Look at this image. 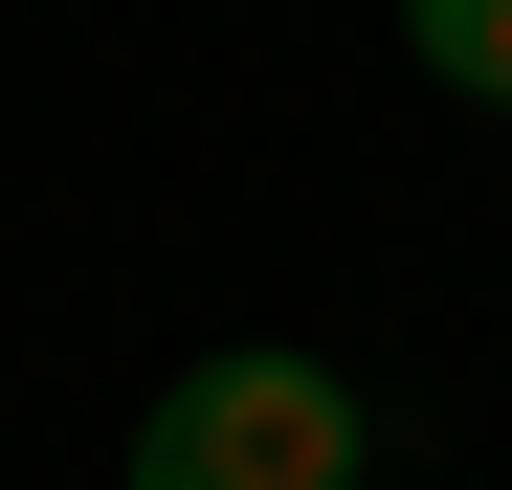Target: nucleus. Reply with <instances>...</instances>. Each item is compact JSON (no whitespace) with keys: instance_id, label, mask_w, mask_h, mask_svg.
I'll return each mask as SVG.
<instances>
[{"instance_id":"f03ea898","label":"nucleus","mask_w":512,"mask_h":490,"mask_svg":"<svg viewBox=\"0 0 512 490\" xmlns=\"http://www.w3.org/2000/svg\"><path fill=\"white\" fill-rule=\"evenodd\" d=\"M401 45H423V90L512 112V0H401Z\"/></svg>"},{"instance_id":"f257e3e1","label":"nucleus","mask_w":512,"mask_h":490,"mask_svg":"<svg viewBox=\"0 0 512 490\" xmlns=\"http://www.w3.org/2000/svg\"><path fill=\"white\" fill-rule=\"evenodd\" d=\"M134 490H357V379L245 335V357H179L134 401Z\"/></svg>"}]
</instances>
